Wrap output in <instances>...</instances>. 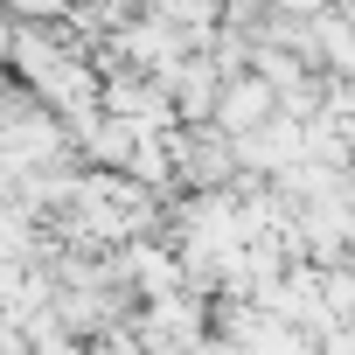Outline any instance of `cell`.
Returning a JSON list of instances; mask_svg holds the SVG:
<instances>
[{
	"label": "cell",
	"mask_w": 355,
	"mask_h": 355,
	"mask_svg": "<svg viewBox=\"0 0 355 355\" xmlns=\"http://www.w3.org/2000/svg\"><path fill=\"white\" fill-rule=\"evenodd\" d=\"M272 105H279V98H272V84H265V77H258V70L244 63V70H230V77L216 84V105H209V125L237 139V132H258V125L272 119Z\"/></svg>",
	"instance_id": "obj_1"
}]
</instances>
